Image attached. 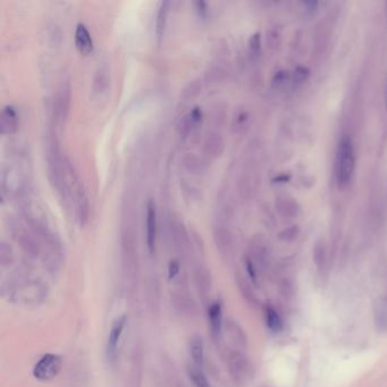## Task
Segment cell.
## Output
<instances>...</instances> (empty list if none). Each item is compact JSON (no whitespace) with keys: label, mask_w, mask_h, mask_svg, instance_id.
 Masks as SVG:
<instances>
[{"label":"cell","mask_w":387,"mask_h":387,"mask_svg":"<svg viewBox=\"0 0 387 387\" xmlns=\"http://www.w3.org/2000/svg\"><path fill=\"white\" fill-rule=\"evenodd\" d=\"M386 103H387V90H386Z\"/></svg>","instance_id":"cell-30"},{"label":"cell","mask_w":387,"mask_h":387,"mask_svg":"<svg viewBox=\"0 0 387 387\" xmlns=\"http://www.w3.org/2000/svg\"><path fill=\"white\" fill-rule=\"evenodd\" d=\"M265 318H266V325L269 328L270 332L280 333L283 329V320L277 312L274 307L267 306L265 309Z\"/></svg>","instance_id":"cell-18"},{"label":"cell","mask_w":387,"mask_h":387,"mask_svg":"<svg viewBox=\"0 0 387 387\" xmlns=\"http://www.w3.org/2000/svg\"><path fill=\"white\" fill-rule=\"evenodd\" d=\"M19 242L20 245H22L23 250L29 255H32V257H35L39 253V245L36 243L35 240L33 239L32 235H30L26 232L19 233Z\"/></svg>","instance_id":"cell-19"},{"label":"cell","mask_w":387,"mask_h":387,"mask_svg":"<svg viewBox=\"0 0 387 387\" xmlns=\"http://www.w3.org/2000/svg\"><path fill=\"white\" fill-rule=\"evenodd\" d=\"M181 163L183 168L186 171L191 173V174H200V173L205 171L207 167L206 161L203 160V158L193 153H186L183 155Z\"/></svg>","instance_id":"cell-14"},{"label":"cell","mask_w":387,"mask_h":387,"mask_svg":"<svg viewBox=\"0 0 387 387\" xmlns=\"http://www.w3.org/2000/svg\"><path fill=\"white\" fill-rule=\"evenodd\" d=\"M71 100H72V89L71 82L66 80L61 83V85L57 92L55 100V116L57 122L65 123L69 117L71 109Z\"/></svg>","instance_id":"cell-4"},{"label":"cell","mask_w":387,"mask_h":387,"mask_svg":"<svg viewBox=\"0 0 387 387\" xmlns=\"http://www.w3.org/2000/svg\"><path fill=\"white\" fill-rule=\"evenodd\" d=\"M315 261L319 268H321L325 265L326 257H325V249L322 247H317L315 250Z\"/></svg>","instance_id":"cell-26"},{"label":"cell","mask_w":387,"mask_h":387,"mask_svg":"<svg viewBox=\"0 0 387 387\" xmlns=\"http://www.w3.org/2000/svg\"><path fill=\"white\" fill-rule=\"evenodd\" d=\"M354 149L352 141L343 138L338 144L336 156V181L339 187L348 186L354 170Z\"/></svg>","instance_id":"cell-2"},{"label":"cell","mask_w":387,"mask_h":387,"mask_svg":"<svg viewBox=\"0 0 387 387\" xmlns=\"http://www.w3.org/2000/svg\"><path fill=\"white\" fill-rule=\"evenodd\" d=\"M229 370L233 377L238 380H244L249 377L250 365L242 354L233 353L229 355Z\"/></svg>","instance_id":"cell-11"},{"label":"cell","mask_w":387,"mask_h":387,"mask_svg":"<svg viewBox=\"0 0 387 387\" xmlns=\"http://www.w3.org/2000/svg\"><path fill=\"white\" fill-rule=\"evenodd\" d=\"M213 238H215V242L219 251L223 253L227 252L229 248H231L232 235L224 224L219 223L216 225L215 229H213Z\"/></svg>","instance_id":"cell-15"},{"label":"cell","mask_w":387,"mask_h":387,"mask_svg":"<svg viewBox=\"0 0 387 387\" xmlns=\"http://www.w3.org/2000/svg\"><path fill=\"white\" fill-rule=\"evenodd\" d=\"M189 375L193 381V384L196 387H211L210 383H209L205 374L202 373V370L198 367H192L189 370Z\"/></svg>","instance_id":"cell-20"},{"label":"cell","mask_w":387,"mask_h":387,"mask_svg":"<svg viewBox=\"0 0 387 387\" xmlns=\"http://www.w3.org/2000/svg\"><path fill=\"white\" fill-rule=\"evenodd\" d=\"M109 88H111V70L107 62H102L101 65H99L93 77L92 90L95 95L101 97L106 95Z\"/></svg>","instance_id":"cell-9"},{"label":"cell","mask_w":387,"mask_h":387,"mask_svg":"<svg viewBox=\"0 0 387 387\" xmlns=\"http://www.w3.org/2000/svg\"><path fill=\"white\" fill-rule=\"evenodd\" d=\"M75 45L77 50L83 55H89L93 50V41L87 26L83 23H78L75 29Z\"/></svg>","instance_id":"cell-12"},{"label":"cell","mask_w":387,"mask_h":387,"mask_svg":"<svg viewBox=\"0 0 387 387\" xmlns=\"http://www.w3.org/2000/svg\"><path fill=\"white\" fill-rule=\"evenodd\" d=\"M195 5L197 6V9H198L199 14H200V16L206 17V15H207V4L205 2H196Z\"/></svg>","instance_id":"cell-29"},{"label":"cell","mask_w":387,"mask_h":387,"mask_svg":"<svg viewBox=\"0 0 387 387\" xmlns=\"http://www.w3.org/2000/svg\"><path fill=\"white\" fill-rule=\"evenodd\" d=\"M196 280L198 282V287H200V291L202 293H207L209 290H210V283H209V275H208V271L206 269L203 268H199L198 269V273L196 275Z\"/></svg>","instance_id":"cell-22"},{"label":"cell","mask_w":387,"mask_h":387,"mask_svg":"<svg viewBox=\"0 0 387 387\" xmlns=\"http://www.w3.org/2000/svg\"><path fill=\"white\" fill-rule=\"evenodd\" d=\"M180 271V264L177 263L176 260H171L169 264V268H168V275H169V280L175 278L179 274Z\"/></svg>","instance_id":"cell-28"},{"label":"cell","mask_w":387,"mask_h":387,"mask_svg":"<svg viewBox=\"0 0 387 387\" xmlns=\"http://www.w3.org/2000/svg\"><path fill=\"white\" fill-rule=\"evenodd\" d=\"M202 118H203V114H202L201 108H199V107L193 108L192 111L189 114H186L179 123V127H177V130H179L180 137L183 139L189 137V134L192 132L193 128H196L198 125L202 122Z\"/></svg>","instance_id":"cell-10"},{"label":"cell","mask_w":387,"mask_h":387,"mask_svg":"<svg viewBox=\"0 0 387 387\" xmlns=\"http://www.w3.org/2000/svg\"><path fill=\"white\" fill-rule=\"evenodd\" d=\"M375 321L376 325L379 327L387 325V307L385 302H381L380 300L376 302L375 305Z\"/></svg>","instance_id":"cell-21"},{"label":"cell","mask_w":387,"mask_h":387,"mask_svg":"<svg viewBox=\"0 0 387 387\" xmlns=\"http://www.w3.org/2000/svg\"><path fill=\"white\" fill-rule=\"evenodd\" d=\"M62 367L61 358L57 354L48 353L41 358L34 365L33 375L36 379L48 381L58 376Z\"/></svg>","instance_id":"cell-3"},{"label":"cell","mask_w":387,"mask_h":387,"mask_svg":"<svg viewBox=\"0 0 387 387\" xmlns=\"http://www.w3.org/2000/svg\"><path fill=\"white\" fill-rule=\"evenodd\" d=\"M170 3L169 2H161L160 6L158 8L156 17V35L159 40L163 38L165 33L166 25H167V17H168Z\"/></svg>","instance_id":"cell-17"},{"label":"cell","mask_w":387,"mask_h":387,"mask_svg":"<svg viewBox=\"0 0 387 387\" xmlns=\"http://www.w3.org/2000/svg\"><path fill=\"white\" fill-rule=\"evenodd\" d=\"M225 148L224 139L221 134L215 131H209L207 132L205 139H203L202 150L209 159H216L221 157Z\"/></svg>","instance_id":"cell-6"},{"label":"cell","mask_w":387,"mask_h":387,"mask_svg":"<svg viewBox=\"0 0 387 387\" xmlns=\"http://www.w3.org/2000/svg\"><path fill=\"white\" fill-rule=\"evenodd\" d=\"M299 234V227L297 226H292L290 228L285 229V231L282 232L281 234V239L284 240V241H291V240L295 239Z\"/></svg>","instance_id":"cell-25"},{"label":"cell","mask_w":387,"mask_h":387,"mask_svg":"<svg viewBox=\"0 0 387 387\" xmlns=\"http://www.w3.org/2000/svg\"><path fill=\"white\" fill-rule=\"evenodd\" d=\"M126 321H127L126 316H123L121 318H117L116 320L113 322L111 331H109L108 339H107L108 359L113 360L115 358V355H116L119 341H121V337L123 335L124 328L125 326H126Z\"/></svg>","instance_id":"cell-5"},{"label":"cell","mask_w":387,"mask_h":387,"mask_svg":"<svg viewBox=\"0 0 387 387\" xmlns=\"http://www.w3.org/2000/svg\"><path fill=\"white\" fill-rule=\"evenodd\" d=\"M190 353L196 367L202 368L203 360H205V348L200 336H193L190 339Z\"/></svg>","instance_id":"cell-16"},{"label":"cell","mask_w":387,"mask_h":387,"mask_svg":"<svg viewBox=\"0 0 387 387\" xmlns=\"http://www.w3.org/2000/svg\"><path fill=\"white\" fill-rule=\"evenodd\" d=\"M145 228H146V244L150 252H154L157 240V209L153 200L146 203L145 212Z\"/></svg>","instance_id":"cell-7"},{"label":"cell","mask_w":387,"mask_h":387,"mask_svg":"<svg viewBox=\"0 0 387 387\" xmlns=\"http://www.w3.org/2000/svg\"><path fill=\"white\" fill-rule=\"evenodd\" d=\"M19 115L14 106L7 104L0 113V132L3 134H14L18 128Z\"/></svg>","instance_id":"cell-8"},{"label":"cell","mask_w":387,"mask_h":387,"mask_svg":"<svg viewBox=\"0 0 387 387\" xmlns=\"http://www.w3.org/2000/svg\"><path fill=\"white\" fill-rule=\"evenodd\" d=\"M67 182H69V191H72L73 195L76 221L81 226H84L89 221V213H90L89 199L84 186L69 161H67Z\"/></svg>","instance_id":"cell-1"},{"label":"cell","mask_w":387,"mask_h":387,"mask_svg":"<svg viewBox=\"0 0 387 387\" xmlns=\"http://www.w3.org/2000/svg\"><path fill=\"white\" fill-rule=\"evenodd\" d=\"M245 267H247L248 275L251 278V281H252L254 284H257V269H255L254 264L249 258L245 260Z\"/></svg>","instance_id":"cell-27"},{"label":"cell","mask_w":387,"mask_h":387,"mask_svg":"<svg viewBox=\"0 0 387 387\" xmlns=\"http://www.w3.org/2000/svg\"><path fill=\"white\" fill-rule=\"evenodd\" d=\"M208 318L211 333L213 334V336H218L222 333L223 326V307L221 302L216 301L211 303V306L208 309Z\"/></svg>","instance_id":"cell-13"},{"label":"cell","mask_w":387,"mask_h":387,"mask_svg":"<svg viewBox=\"0 0 387 387\" xmlns=\"http://www.w3.org/2000/svg\"><path fill=\"white\" fill-rule=\"evenodd\" d=\"M200 91H201V83L199 82V80L192 81L184 88V90H183L182 92V97L186 99V100H190V99L197 97L199 93H200Z\"/></svg>","instance_id":"cell-23"},{"label":"cell","mask_w":387,"mask_h":387,"mask_svg":"<svg viewBox=\"0 0 387 387\" xmlns=\"http://www.w3.org/2000/svg\"><path fill=\"white\" fill-rule=\"evenodd\" d=\"M223 74H224V71L222 70V67L212 66L211 69L206 73V78L208 82L213 83V82H217L218 80H221Z\"/></svg>","instance_id":"cell-24"}]
</instances>
